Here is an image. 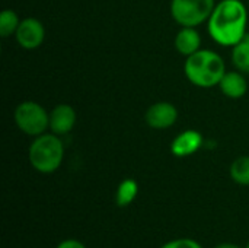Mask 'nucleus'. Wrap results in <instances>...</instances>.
I'll return each mask as SVG.
<instances>
[{
  "label": "nucleus",
  "instance_id": "obj_1",
  "mask_svg": "<svg viewBox=\"0 0 249 248\" xmlns=\"http://www.w3.org/2000/svg\"><path fill=\"white\" fill-rule=\"evenodd\" d=\"M248 10L242 0H220L207 20V31L214 42L233 47L247 34Z\"/></svg>",
  "mask_w": 249,
  "mask_h": 248
},
{
  "label": "nucleus",
  "instance_id": "obj_2",
  "mask_svg": "<svg viewBox=\"0 0 249 248\" xmlns=\"http://www.w3.org/2000/svg\"><path fill=\"white\" fill-rule=\"evenodd\" d=\"M226 72V64L222 56L207 48H200L197 53L187 57L184 63V73L187 79L194 86L203 89L219 86Z\"/></svg>",
  "mask_w": 249,
  "mask_h": 248
},
{
  "label": "nucleus",
  "instance_id": "obj_3",
  "mask_svg": "<svg viewBox=\"0 0 249 248\" xmlns=\"http://www.w3.org/2000/svg\"><path fill=\"white\" fill-rule=\"evenodd\" d=\"M28 159L31 167L39 174L55 172L64 159V145L61 136L44 133L34 137L28 149Z\"/></svg>",
  "mask_w": 249,
  "mask_h": 248
},
{
  "label": "nucleus",
  "instance_id": "obj_4",
  "mask_svg": "<svg viewBox=\"0 0 249 248\" xmlns=\"http://www.w3.org/2000/svg\"><path fill=\"white\" fill-rule=\"evenodd\" d=\"M13 120L16 127L26 136L36 137L50 130V113L35 101L18 104L13 111Z\"/></svg>",
  "mask_w": 249,
  "mask_h": 248
},
{
  "label": "nucleus",
  "instance_id": "obj_5",
  "mask_svg": "<svg viewBox=\"0 0 249 248\" xmlns=\"http://www.w3.org/2000/svg\"><path fill=\"white\" fill-rule=\"evenodd\" d=\"M214 6L216 0H171L169 12L179 26L197 28L210 19Z\"/></svg>",
  "mask_w": 249,
  "mask_h": 248
},
{
  "label": "nucleus",
  "instance_id": "obj_6",
  "mask_svg": "<svg viewBox=\"0 0 249 248\" xmlns=\"http://www.w3.org/2000/svg\"><path fill=\"white\" fill-rule=\"evenodd\" d=\"M15 39L19 44V47L26 51L36 50L42 45L45 39V28L39 19L25 18L20 20L15 32Z\"/></svg>",
  "mask_w": 249,
  "mask_h": 248
},
{
  "label": "nucleus",
  "instance_id": "obj_7",
  "mask_svg": "<svg viewBox=\"0 0 249 248\" xmlns=\"http://www.w3.org/2000/svg\"><path fill=\"white\" fill-rule=\"evenodd\" d=\"M178 120V110L172 102L159 101L152 104L144 114L146 124L153 130H166Z\"/></svg>",
  "mask_w": 249,
  "mask_h": 248
},
{
  "label": "nucleus",
  "instance_id": "obj_8",
  "mask_svg": "<svg viewBox=\"0 0 249 248\" xmlns=\"http://www.w3.org/2000/svg\"><path fill=\"white\" fill-rule=\"evenodd\" d=\"M76 120L77 114L70 104H58L50 111V132L66 136L74 129Z\"/></svg>",
  "mask_w": 249,
  "mask_h": 248
},
{
  "label": "nucleus",
  "instance_id": "obj_9",
  "mask_svg": "<svg viewBox=\"0 0 249 248\" xmlns=\"http://www.w3.org/2000/svg\"><path fill=\"white\" fill-rule=\"evenodd\" d=\"M203 145L204 137L198 130H184L171 142V153L177 158H187L198 152Z\"/></svg>",
  "mask_w": 249,
  "mask_h": 248
},
{
  "label": "nucleus",
  "instance_id": "obj_10",
  "mask_svg": "<svg viewBox=\"0 0 249 248\" xmlns=\"http://www.w3.org/2000/svg\"><path fill=\"white\" fill-rule=\"evenodd\" d=\"M219 88L225 96L231 99H239L245 96V94L248 92V82L242 72L232 70V72L225 73V76L222 77L219 83Z\"/></svg>",
  "mask_w": 249,
  "mask_h": 248
},
{
  "label": "nucleus",
  "instance_id": "obj_11",
  "mask_svg": "<svg viewBox=\"0 0 249 248\" xmlns=\"http://www.w3.org/2000/svg\"><path fill=\"white\" fill-rule=\"evenodd\" d=\"M174 44H175V50L181 56L190 57L201 48V35L197 31V28L181 26V29L175 37Z\"/></svg>",
  "mask_w": 249,
  "mask_h": 248
},
{
  "label": "nucleus",
  "instance_id": "obj_12",
  "mask_svg": "<svg viewBox=\"0 0 249 248\" xmlns=\"http://www.w3.org/2000/svg\"><path fill=\"white\" fill-rule=\"evenodd\" d=\"M231 57L236 70L242 72L244 75H249V32L232 47Z\"/></svg>",
  "mask_w": 249,
  "mask_h": 248
},
{
  "label": "nucleus",
  "instance_id": "obj_13",
  "mask_svg": "<svg viewBox=\"0 0 249 248\" xmlns=\"http://www.w3.org/2000/svg\"><path fill=\"white\" fill-rule=\"evenodd\" d=\"M139 194V184L134 178H124L115 193V203L120 208H127L130 206Z\"/></svg>",
  "mask_w": 249,
  "mask_h": 248
},
{
  "label": "nucleus",
  "instance_id": "obj_14",
  "mask_svg": "<svg viewBox=\"0 0 249 248\" xmlns=\"http://www.w3.org/2000/svg\"><path fill=\"white\" fill-rule=\"evenodd\" d=\"M231 178L239 186H249V155L236 158L229 168Z\"/></svg>",
  "mask_w": 249,
  "mask_h": 248
},
{
  "label": "nucleus",
  "instance_id": "obj_15",
  "mask_svg": "<svg viewBox=\"0 0 249 248\" xmlns=\"http://www.w3.org/2000/svg\"><path fill=\"white\" fill-rule=\"evenodd\" d=\"M22 19H19L18 13L13 9H4L0 13V37L9 38L15 35L19 23Z\"/></svg>",
  "mask_w": 249,
  "mask_h": 248
},
{
  "label": "nucleus",
  "instance_id": "obj_16",
  "mask_svg": "<svg viewBox=\"0 0 249 248\" xmlns=\"http://www.w3.org/2000/svg\"><path fill=\"white\" fill-rule=\"evenodd\" d=\"M160 248H203L198 241L193 240V238H177L172 241H168L166 244H163Z\"/></svg>",
  "mask_w": 249,
  "mask_h": 248
},
{
  "label": "nucleus",
  "instance_id": "obj_17",
  "mask_svg": "<svg viewBox=\"0 0 249 248\" xmlns=\"http://www.w3.org/2000/svg\"><path fill=\"white\" fill-rule=\"evenodd\" d=\"M55 248H86L79 240H73V238H70V240H64V241H61L58 246Z\"/></svg>",
  "mask_w": 249,
  "mask_h": 248
},
{
  "label": "nucleus",
  "instance_id": "obj_18",
  "mask_svg": "<svg viewBox=\"0 0 249 248\" xmlns=\"http://www.w3.org/2000/svg\"><path fill=\"white\" fill-rule=\"evenodd\" d=\"M214 248H241V247H239V246H236V244H232V243H222V244L216 246Z\"/></svg>",
  "mask_w": 249,
  "mask_h": 248
},
{
  "label": "nucleus",
  "instance_id": "obj_19",
  "mask_svg": "<svg viewBox=\"0 0 249 248\" xmlns=\"http://www.w3.org/2000/svg\"><path fill=\"white\" fill-rule=\"evenodd\" d=\"M245 248H249V241H248V244H247V247H245Z\"/></svg>",
  "mask_w": 249,
  "mask_h": 248
}]
</instances>
